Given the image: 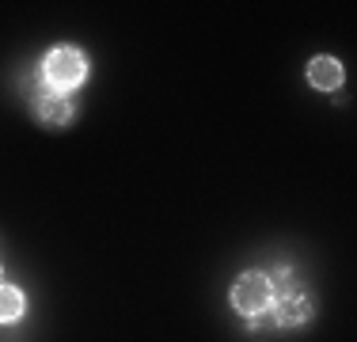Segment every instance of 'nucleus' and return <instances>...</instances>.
<instances>
[{"instance_id":"f257e3e1","label":"nucleus","mask_w":357,"mask_h":342,"mask_svg":"<svg viewBox=\"0 0 357 342\" xmlns=\"http://www.w3.org/2000/svg\"><path fill=\"white\" fill-rule=\"evenodd\" d=\"M84 76H88V61H84V54L73 46L50 50L46 61H42V80H46V88L54 91V96H69L73 88L84 84Z\"/></svg>"},{"instance_id":"f03ea898","label":"nucleus","mask_w":357,"mask_h":342,"mask_svg":"<svg viewBox=\"0 0 357 342\" xmlns=\"http://www.w3.org/2000/svg\"><path fill=\"white\" fill-rule=\"evenodd\" d=\"M232 304L236 312H243L251 320V315L266 312L270 304H274V281L266 278V274H240L232 285Z\"/></svg>"},{"instance_id":"7ed1b4c3","label":"nucleus","mask_w":357,"mask_h":342,"mask_svg":"<svg viewBox=\"0 0 357 342\" xmlns=\"http://www.w3.org/2000/svg\"><path fill=\"white\" fill-rule=\"evenodd\" d=\"M312 297H304V293H285L282 301H278L274 308V320H278V327H304V323L312 320Z\"/></svg>"},{"instance_id":"20e7f679","label":"nucleus","mask_w":357,"mask_h":342,"mask_svg":"<svg viewBox=\"0 0 357 342\" xmlns=\"http://www.w3.org/2000/svg\"><path fill=\"white\" fill-rule=\"evenodd\" d=\"M35 118H38L42 126H54V130H61V126L73 118V103L65 99V96H54V91H46V96H38Z\"/></svg>"},{"instance_id":"39448f33","label":"nucleus","mask_w":357,"mask_h":342,"mask_svg":"<svg viewBox=\"0 0 357 342\" xmlns=\"http://www.w3.org/2000/svg\"><path fill=\"white\" fill-rule=\"evenodd\" d=\"M308 84L319 91H338L342 88V65H338L335 57H316V61L308 65Z\"/></svg>"},{"instance_id":"423d86ee","label":"nucleus","mask_w":357,"mask_h":342,"mask_svg":"<svg viewBox=\"0 0 357 342\" xmlns=\"http://www.w3.org/2000/svg\"><path fill=\"white\" fill-rule=\"evenodd\" d=\"M23 315V293L15 285H0V323H12Z\"/></svg>"},{"instance_id":"0eeeda50","label":"nucleus","mask_w":357,"mask_h":342,"mask_svg":"<svg viewBox=\"0 0 357 342\" xmlns=\"http://www.w3.org/2000/svg\"><path fill=\"white\" fill-rule=\"evenodd\" d=\"M274 331H282L278 327V320H274V312H259V315H251V335L255 339H266V335H274Z\"/></svg>"}]
</instances>
